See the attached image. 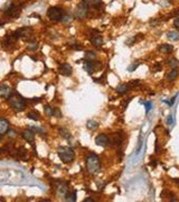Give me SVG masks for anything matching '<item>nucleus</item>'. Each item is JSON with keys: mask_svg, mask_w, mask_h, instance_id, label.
Wrapping results in <instances>:
<instances>
[{"mask_svg": "<svg viewBox=\"0 0 179 202\" xmlns=\"http://www.w3.org/2000/svg\"><path fill=\"white\" fill-rule=\"evenodd\" d=\"M85 165L86 169L88 171V173L91 174H96L100 172L101 169V160L96 154H88L85 158Z\"/></svg>", "mask_w": 179, "mask_h": 202, "instance_id": "1", "label": "nucleus"}, {"mask_svg": "<svg viewBox=\"0 0 179 202\" xmlns=\"http://www.w3.org/2000/svg\"><path fill=\"white\" fill-rule=\"evenodd\" d=\"M57 154H58V157L60 160L63 162V163H72L74 158H75V152L73 151L71 147H60L58 151H57Z\"/></svg>", "mask_w": 179, "mask_h": 202, "instance_id": "2", "label": "nucleus"}, {"mask_svg": "<svg viewBox=\"0 0 179 202\" xmlns=\"http://www.w3.org/2000/svg\"><path fill=\"white\" fill-rule=\"evenodd\" d=\"M8 103L16 111H23L26 108V101L18 94H11L8 98Z\"/></svg>", "mask_w": 179, "mask_h": 202, "instance_id": "3", "label": "nucleus"}, {"mask_svg": "<svg viewBox=\"0 0 179 202\" xmlns=\"http://www.w3.org/2000/svg\"><path fill=\"white\" fill-rule=\"evenodd\" d=\"M47 16L53 21H60L65 18V10L60 7H51L47 11Z\"/></svg>", "mask_w": 179, "mask_h": 202, "instance_id": "4", "label": "nucleus"}, {"mask_svg": "<svg viewBox=\"0 0 179 202\" xmlns=\"http://www.w3.org/2000/svg\"><path fill=\"white\" fill-rule=\"evenodd\" d=\"M88 6L86 5L84 1H82L78 6H77L76 10H75V16L78 18H84L87 15V11H88Z\"/></svg>", "mask_w": 179, "mask_h": 202, "instance_id": "5", "label": "nucleus"}, {"mask_svg": "<svg viewBox=\"0 0 179 202\" xmlns=\"http://www.w3.org/2000/svg\"><path fill=\"white\" fill-rule=\"evenodd\" d=\"M95 63L96 62H93V61H85V63H84V70H85L88 74H93L94 71L96 68L101 67L100 62H97V64H95Z\"/></svg>", "mask_w": 179, "mask_h": 202, "instance_id": "6", "label": "nucleus"}, {"mask_svg": "<svg viewBox=\"0 0 179 202\" xmlns=\"http://www.w3.org/2000/svg\"><path fill=\"white\" fill-rule=\"evenodd\" d=\"M44 111H45V115L48 116V117H62V113L57 108H53L51 106H45L44 107Z\"/></svg>", "mask_w": 179, "mask_h": 202, "instance_id": "7", "label": "nucleus"}, {"mask_svg": "<svg viewBox=\"0 0 179 202\" xmlns=\"http://www.w3.org/2000/svg\"><path fill=\"white\" fill-rule=\"evenodd\" d=\"M95 144H96L97 146H101V147H106L108 145H110L109 137L104 134L97 135V136L95 137Z\"/></svg>", "mask_w": 179, "mask_h": 202, "instance_id": "8", "label": "nucleus"}, {"mask_svg": "<svg viewBox=\"0 0 179 202\" xmlns=\"http://www.w3.org/2000/svg\"><path fill=\"white\" fill-rule=\"evenodd\" d=\"M58 72L62 75L69 76L72 75V73H73V68H72V66L68 63H63V64H60L58 66Z\"/></svg>", "mask_w": 179, "mask_h": 202, "instance_id": "9", "label": "nucleus"}, {"mask_svg": "<svg viewBox=\"0 0 179 202\" xmlns=\"http://www.w3.org/2000/svg\"><path fill=\"white\" fill-rule=\"evenodd\" d=\"M12 94V89L7 84H0V97L1 98H7Z\"/></svg>", "mask_w": 179, "mask_h": 202, "instance_id": "10", "label": "nucleus"}, {"mask_svg": "<svg viewBox=\"0 0 179 202\" xmlns=\"http://www.w3.org/2000/svg\"><path fill=\"white\" fill-rule=\"evenodd\" d=\"M109 142L112 146H120L122 143V136L119 134H112L111 137H109Z\"/></svg>", "mask_w": 179, "mask_h": 202, "instance_id": "11", "label": "nucleus"}, {"mask_svg": "<svg viewBox=\"0 0 179 202\" xmlns=\"http://www.w3.org/2000/svg\"><path fill=\"white\" fill-rule=\"evenodd\" d=\"M20 12H21V9H20V7H16V6L14 5V6L9 9L8 11H6L5 14H6L7 16L12 17V18H17V17L20 15Z\"/></svg>", "mask_w": 179, "mask_h": 202, "instance_id": "12", "label": "nucleus"}, {"mask_svg": "<svg viewBox=\"0 0 179 202\" xmlns=\"http://www.w3.org/2000/svg\"><path fill=\"white\" fill-rule=\"evenodd\" d=\"M23 138L25 139L26 142H28V143H33L35 140V134L33 133V130L27 129V130L23 131Z\"/></svg>", "mask_w": 179, "mask_h": 202, "instance_id": "13", "label": "nucleus"}, {"mask_svg": "<svg viewBox=\"0 0 179 202\" xmlns=\"http://www.w3.org/2000/svg\"><path fill=\"white\" fill-rule=\"evenodd\" d=\"M9 130V121L5 118H0V135L5 134Z\"/></svg>", "mask_w": 179, "mask_h": 202, "instance_id": "14", "label": "nucleus"}, {"mask_svg": "<svg viewBox=\"0 0 179 202\" xmlns=\"http://www.w3.org/2000/svg\"><path fill=\"white\" fill-rule=\"evenodd\" d=\"M91 43L93 44L94 46H96V47H101V46L103 45L102 36H99V34L95 35V36H93V37L91 38Z\"/></svg>", "mask_w": 179, "mask_h": 202, "instance_id": "15", "label": "nucleus"}, {"mask_svg": "<svg viewBox=\"0 0 179 202\" xmlns=\"http://www.w3.org/2000/svg\"><path fill=\"white\" fill-rule=\"evenodd\" d=\"M129 90H130V85H129V84H126V83L120 84L119 86L117 88V92L119 93V94H121V95L128 93Z\"/></svg>", "mask_w": 179, "mask_h": 202, "instance_id": "16", "label": "nucleus"}, {"mask_svg": "<svg viewBox=\"0 0 179 202\" xmlns=\"http://www.w3.org/2000/svg\"><path fill=\"white\" fill-rule=\"evenodd\" d=\"M65 201H67V202H75L76 201V191H73V192H68V193H66L65 195Z\"/></svg>", "mask_w": 179, "mask_h": 202, "instance_id": "17", "label": "nucleus"}, {"mask_svg": "<svg viewBox=\"0 0 179 202\" xmlns=\"http://www.w3.org/2000/svg\"><path fill=\"white\" fill-rule=\"evenodd\" d=\"M167 37L169 41H172V42H176V41H179V33L176 32V30H171L169 33L167 34Z\"/></svg>", "mask_w": 179, "mask_h": 202, "instance_id": "18", "label": "nucleus"}, {"mask_svg": "<svg viewBox=\"0 0 179 202\" xmlns=\"http://www.w3.org/2000/svg\"><path fill=\"white\" fill-rule=\"evenodd\" d=\"M172 50H174V47L171 45H168V44H162V45L159 46V50L162 52V53H170Z\"/></svg>", "mask_w": 179, "mask_h": 202, "instance_id": "19", "label": "nucleus"}, {"mask_svg": "<svg viewBox=\"0 0 179 202\" xmlns=\"http://www.w3.org/2000/svg\"><path fill=\"white\" fill-rule=\"evenodd\" d=\"M86 5L90 7V6H93V7H99L101 3H102V0H83Z\"/></svg>", "mask_w": 179, "mask_h": 202, "instance_id": "20", "label": "nucleus"}, {"mask_svg": "<svg viewBox=\"0 0 179 202\" xmlns=\"http://www.w3.org/2000/svg\"><path fill=\"white\" fill-rule=\"evenodd\" d=\"M27 117L29 118V119H32V120H35V121L40 120V116H39V113L36 112V111H30V112H28V113H27Z\"/></svg>", "mask_w": 179, "mask_h": 202, "instance_id": "21", "label": "nucleus"}, {"mask_svg": "<svg viewBox=\"0 0 179 202\" xmlns=\"http://www.w3.org/2000/svg\"><path fill=\"white\" fill-rule=\"evenodd\" d=\"M85 61H94L96 59V53L93 52V50H88L85 53V56H84Z\"/></svg>", "mask_w": 179, "mask_h": 202, "instance_id": "22", "label": "nucleus"}, {"mask_svg": "<svg viewBox=\"0 0 179 202\" xmlns=\"http://www.w3.org/2000/svg\"><path fill=\"white\" fill-rule=\"evenodd\" d=\"M177 76H178V68H172L170 73H168L167 79H168L169 81H174V80H175Z\"/></svg>", "mask_w": 179, "mask_h": 202, "instance_id": "23", "label": "nucleus"}, {"mask_svg": "<svg viewBox=\"0 0 179 202\" xmlns=\"http://www.w3.org/2000/svg\"><path fill=\"white\" fill-rule=\"evenodd\" d=\"M60 135L63 137V138L67 139V140H69V139H71V137H72L71 133H69L68 130H66V129H60Z\"/></svg>", "mask_w": 179, "mask_h": 202, "instance_id": "24", "label": "nucleus"}, {"mask_svg": "<svg viewBox=\"0 0 179 202\" xmlns=\"http://www.w3.org/2000/svg\"><path fill=\"white\" fill-rule=\"evenodd\" d=\"M86 127H87L90 130H94V129H96V128L99 127V124H97L96 121H94V120H88L87 124H86Z\"/></svg>", "mask_w": 179, "mask_h": 202, "instance_id": "25", "label": "nucleus"}, {"mask_svg": "<svg viewBox=\"0 0 179 202\" xmlns=\"http://www.w3.org/2000/svg\"><path fill=\"white\" fill-rule=\"evenodd\" d=\"M57 190H58V193H60V195H65V194L67 193V184H66V183H64V184L62 183V184L58 186Z\"/></svg>", "mask_w": 179, "mask_h": 202, "instance_id": "26", "label": "nucleus"}, {"mask_svg": "<svg viewBox=\"0 0 179 202\" xmlns=\"http://www.w3.org/2000/svg\"><path fill=\"white\" fill-rule=\"evenodd\" d=\"M168 64L169 66L172 67V68H178L179 67V61L176 59H170L168 61Z\"/></svg>", "mask_w": 179, "mask_h": 202, "instance_id": "27", "label": "nucleus"}, {"mask_svg": "<svg viewBox=\"0 0 179 202\" xmlns=\"http://www.w3.org/2000/svg\"><path fill=\"white\" fill-rule=\"evenodd\" d=\"M141 103H143L145 104V112L148 113L150 110H151V108H152V102H150V101H140Z\"/></svg>", "mask_w": 179, "mask_h": 202, "instance_id": "28", "label": "nucleus"}, {"mask_svg": "<svg viewBox=\"0 0 179 202\" xmlns=\"http://www.w3.org/2000/svg\"><path fill=\"white\" fill-rule=\"evenodd\" d=\"M12 6H14V3H12L11 1H8V2H7V3H6V5L3 6V7H2V9H1V11H2L3 14H5V12H6V11H8L9 9L11 8Z\"/></svg>", "mask_w": 179, "mask_h": 202, "instance_id": "29", "label": "nucleus"}, {"mask_svg": "<svg viewBox=\"0 0 179 202\" xmlns=\"http://www.w3.org/2000/svg\"><path fill=\"white\" fill-rule=\"evenodd\" d=\"M37 48H38V44H37V43H33V44L28 45V50H36Z\"/></svg>", "mask_w": 179, "mask_h": 202, "instance_id": "30", "label": "nucleus"}, {"mask_svg": "<svg viewBox=\"0 0 179 202\" xmlns=\"http://www.w3.org/2000/svg\"><path fill=\"white\" fill-rule=\"evenodd\" d=\"M139 64H140V63H136V64H134V63H133V64H132V65H130V66L128 67L129 72H133V71H134V70H136V67L139 66Z\"/></svg>", "mask_w": 179, "mask_h": 202, "instance_id": "31", "label": "nucleus"}, {"mask_svg": "<svg viewBox=\"0 0 179 202\" xmlns=\"http://www.w3.org/2000/svg\"><path fill=\"white\" fill-rule=\"evenodd\" d=\"M30 130H34V131H37V133H44V130L42 128L36 126H30Z\"/></svg>", "mask_w": 179, "mask_h": 202, "instance_id": "32", "label": "nucleus"}, {"mask_svg": "<svg viewBox=\"0 0 179 202\" xmlns=\"http://www.w3.org/2000/svg\"><path fill=\"white\" fill-rule=\"evenodd\" d=\"M172 124H174V117H172L171 115H169L168 118H167V125H168V126H171Z\"/></svg>", "mask_w": 179, "mask_h": 202, "instance_id": "33", "label": "nucleus"}, {"mask_svg": "<svg viewBox=\"0 0 179 202\" xmlns=\"http://www.w3.org/2000/svg\"><path fill=\"white\" fill-rule=\"evenodd\" d=\"M7 133H8V137H10V138H15V137H16V135H17L15 130H10V129H9Z\"/></svg>", "mask_w": 179, "mask_h": 202, "instance_id": "34", "label": "nucleus"}, {"mask_svg": "<svg viewBox=\"0 0 179 202\" xmlns=\"http://www.w3.org/2000/svg\"><path fill=\"white\" fill-rule=\"evenodd\" d=\"M161 68H162V65H161V64H159V63H158V64H156V65H154V72H158V71H160Z\"/></svg>", "mask_w": 179, "mask_h": 202, "instance_id": "35", "label": "nucleus"}, {"mask_svg": "<svg viewBox=\"0 0 179 202\" xmlns=\"http://www.w3.org/2000/svg\"><path fill=\"white\" fill-rule=\"evenodd\" d=\"M175 100H176V97H174V98H172V99H171L170 101H163V102H166V103H168V106H169V107H171V106H172V104H174V102H175Z\"/></svg>", "mask_w": 179, "mask_h": 202, "instance_id": "36", "label": "nucleus"}, {"mask_svg": "<svg viewBox=\"0 0 179 202\" xmlns=\"http://www.w3.org/2000/svg\"><path fill=\"white\" fill-rule=\"evenodd\" d=\"M174 25H175V27H176V28H178V29H179V17H177V18L175 19Z\"/></svg>", "mask_w": 179, "mask_h": 202, "instance_id": "37", "label": "nucleus"}, {"mask_svg": "<svg viewBox=\"0 0 179 202\" xmlns=\"http://www.w3.org/2000/svg\"><path fill=\"white\" fill-rule=\"evenodd\" d=\"M71 47H72L73 50H82V46H76V44H73Z\"/></svg>", "mask_w": 179, "mask_h": 202, "instance_id": "38", "label": "nucleus"}, {"mask_svg": "<svg viewBox=\"0 0 179 202\" xmlns=\"http://www.w3.org/2000/svg\"><path fill=\"white\" fill-rule=\"evenodd\" d=\"M84 202H94V200L92 199V198H87V199L84 200Z\"/></svg>", "mask_w": 179, "mask_h": 202, "instance_id": "39", "label": "nucleus"}, {"mask_svg": "<svg viewBox=\"0 0 179 202\" xmlns=\"http://www.w3.org/2000/svg\"><path fill=\"white\" fill-rule=\"evenodd\" d=\"M2 140V135H0V142Z\"/></svg>", "mask_w": 179, "mask_h": 202, "instance_id": "40", "label": "nucleus"}]
</instances>
